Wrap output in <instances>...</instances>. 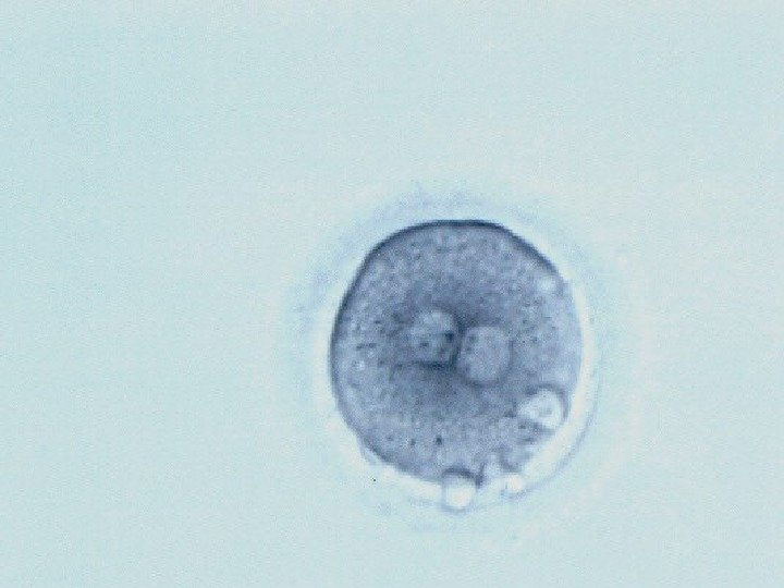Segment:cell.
<instances>
[{
	"label": "cell",
	"instance_id": "obj_1",
	"mask_svg": "<svg viewBox=\"0 0 784 588\" xmlns=\"http://www.w3.org/2000/svg\"><path fill=\"white\" fill-rule=\"evenodd\" d=\"M578 340L551 262L503 225L433 220L365 257L336 313L339 411L373 456L477 488L519 473L566 406Z\"/></svg>",
	"mask_w": 784,
	"mask_h": 588
}]
</instances>
